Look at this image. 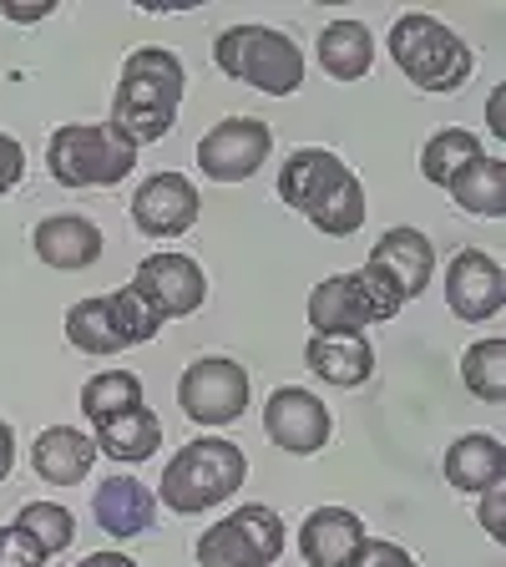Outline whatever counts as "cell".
<instances>
[{
	"instance_id": "484cf974",
	"label": "cell",
	"mask_w": 506,
	"mask_h": 567,
	"mask_svg": "<svg viewBox=\"0 0 506 567\" xmlns=\"http://www.w3.org/2000/svg\"><path fill=\"white\" fill-rule=\"evenodd\" d=\"M137 405H142V380L132 370H102V375H92L82 385V415L92 421V431L137 411Z\"/></svg>"
},
{
	"instance_id": "f546056e",
	"label": "cell",
	"mask_w": 506,
	"mask_h": 567,
	"mask_svg": "<svg viewBox=\"0 0 506 567\" xmlns=\"http://www.w3.org/2000/svg\"><path fill=\"white\" fill-rule=\"evenodd\" d=\"M350 567H415V557L405 553L401 543H385V537H365V543L354 547Z\"/></svg>"
},
{
	"instance_id": "e575fe53",
	"label": "cell",
	"mask_w": 506,
	"mask_h": 567,
	"mask_svg": "<svg viewBox=\"0 0 506 567\" xmlns=\"http://www.w3.org/2000/svg\"><path fill=\"white\" fill-rule=\"evenodd\" d=\"M16 472V436H11V425L0 421V482Z\"/></svg>"
},
{
	"instance_id": "4dcf8cb0",
	"label": "cell",
	"mask_w": 506,
	"mask_h": 567,
	"mask_svg": "<svg viewBox=\"0 0 506 567\" xmlns=\"http://www.w3.org/2000/svg\"><path fill=\"white\" fill-rule=\"evenodd\" d=\"M0 567H47V557H41V547L25 537L21 527H0Z\"/></svg>"
},
{
	"instance_id": "4316f807",
	"label": "cell",
	"mask_w": 506,
	"mask_h": 567,
	"mask_svg": "<svg viewBox=\"0 0 506 567\" xmlns=\"http://www.w3.org/2000/svg\"><path fill=\"white\" fill-rule=\"evenodd\" d=\"M476 157H482V137H476L472 127H441L436 137L421 147V173H425V183L446 188L451 177L466 163H476Z\"/></svg>"
},
{
	"instance_id": "ba28073f",
	"label": "cell",
	"mask_w": 506,
	"mask_h": 567,
	"mask_svg": "<svg viewBox=\"0 0 506 567\" xmlns=\"http://www.w3.org/2000/svg\"><path fill=\"white\" fill-rule=\"evenodd\" d=\"M157 330H163V319L147 309V299L132 284L66 309V340L82 354H122L132 344L157 340Z\"/></svg>"
},
{
	"instance_id": "7c38bea8",
	"label": "cell",
	"mask_w": 506,
	"mask_h": 567,
	"mask_svg": "<svg viewBox=\"0 0 506 567\" xmlns=\"http://www.w3.org/2000/svg\"><path fill=\"white\" fill-rule=\"evenodd\" d=\"M273 153V132L259 117H224L198 142V167L213 183H248Z\"/></svg>"
},
{
	"instance_id": "d590c367",
	"label": "cell",
	"mask_w": 506,
	"mask_h": 567,
	"mask_svg": "<svg viewBox=\"0 0 506 567\" xmlns=\"http://www.w3.org/2000/svg\"><path fill=\"white\" fill-rule=\"evenodd\" d=\"M76 567H137L132 563L127 553H112V547H106V553H92V557H82V563Z\"/></svg>"
},
{
	"instance_id": "e0dca14e",
	"label": "cell",
	"mask_w": 506,
	"mask_h": 567,
	"mask_svg": "<svg viewBox=\"0 0 506 567\" xmlns=\"http://www.w3.org/2000/svg\"><path fill=\"white\" fill-rule=\"evenodd\" d=\"M365 264L385 274V279L405 295V305H411L415 295H425V284L436 274V248H431V238H425L421 228L401 224V228H385V234H380V244L370 248Z\"/></svg>"
},
{
	"instance_id": "ac0fdd59",
	"label": "cell",
	"mask_w": 506,
	"mask_h": 567,
	"mask_svg": "<svg viewBox=\"0 0 506 567\" xmlns=\"http://www.w3.org/2000/svg\"><path fill=\"white\" fill-rule=\"evenodd\" d=\"M370 532L360 522V512L350 507H314L299 527V553L309 567H350L354 547L365 543Z\"/></svg>"
},
{
	"instance_id": "ffe728a7",
	"label": "cell",
	"mask_w": 506,
	"mask_h": 567,
	"mask_svg": "<svg viewBox=\"0 0 506 567\" xmlns=\"http://www.w3.org/2000/svg\"><path fill=\"white\" fill-rule=\"evenodd\" d=\"M96 461V441L76 425H47L31 441V466L47 486H76Z\"/></svg>"
},
{
	"instance_id": "1f68e13d",
	"label": "cell",
	"mask_w": 506,
	"mask_h": 567,
	"mask_svg": "<svg viewBox=\"0 0 506 567\" xmlns=\"http://www.w3.org/2000/svg\"><path fill=\"white\" fill-rule=\"evenodd\" d=\"M476 512H482V527L492 543H506V492L502 486H492V492L476 496Z\"/></svg>"
},
{
	"instance_id": "277c9868",
	"label": "cell",
	"mask_w": 506,
	"mask_h": 567,
	"mask_svg": "<svg viewBox=\"0 0 506 567\" xmlns=\"http://www.w3.org/2000/svg\"><path fill=\"white\" fill-rule=\"evenodd\" d=\"M47 167L61 188H117L137 167V142L117 122H66L47 142Z\"/></svg>"
},
{
	"instance_id": "2e32d148",
	"label": "cell",
	"mask_w": 506,
	"mask_h": 567,
	"mask_svg": "<svg viewBox=\"0 0 506 567\" xmlns=\"http://www.w3.org/2000/svg\"><path fill=\"white\" fill-rule=\"evenodd\" d=\"M31 248L35 259L47 264V269H61V274H82L92 269L96 259H102V228L92 224V218H82V213H51V218H41L31 234Z\"/></svg>"
},
{
	"instance_id": "6da1fadb",
	"label": "cell",
	"mask_w": 506,
	"mask_h": 567,
	"mask_svg": "<svg viewBox=\"0 0 506 567\" xmlns=\"http://www.w3.org/2000/svg\"><path fill=\"white\" fill-rule=\"evenodd\" d=\"M279 198L330 238H350L365 224V188L330 147L289 153V163L279 167Z\"/></svg>"
},
{
	"instance_id": "f1b7e54d",
	"label": "cell",
	"mask_w": 506,
	"mask_h": 567,
	"mask_svg": "<svg viewBox=\"0 0 506 567\" xmlns=\"http://www.w3.org/2000/svg\"><path fill=\"white\" fill-rule=\"evenodd\" d=\"M16 527L41 547V557H61L71 547V537H76V517L61 502H31V507H21Z\"/></svg>"
},
{
	"instance_id": "3957f363",
	"label": "cell",
	"mask_w": 506,
	"mask_h": 567,
	"mask_svg": "<svg viewBox=\"0 0 506 567\" xmlns=\"http://www.w3.org/2000/svg\"><path fill=\"white\" fill-rule=\"evenodd\" d=\"M248 476V456L224 436H203L188 441L173 461L163 466V482H157V502L173 507L177 517H198V512L218 507L244 486Z\"/></svg>"
},
{
	"instance_id": "9a60e30c",
	"label": "cell",
	"mask_w": 506,
	"mask_h": 567,
	"mask_svg": "<svg viewBox=\"0 0 506 567\" xmlns=\"http://www.w3.org/2000/svg\"><path fill=\"white\" fill-rule=\"evenodd\" d=\"M446 305L456 319L466 324H482V319H496L506 305V274L492 254L482 248H461L456 259L446 264Z\"/></svg>"
},
{
	"instance_id": "8d00e7d4",
	"label": "cell",
	"mask_w": 506,
	"mask_h": 567,
	"mask_svg": "<svg viewBox=\"0 0 506 567\" xmlns=\"http://www.w3.org/2000/svg\"><path fill=\"white\" fill-rule=\"evenodd\" d=\"M486 127H492V137H506V127H502V86H496L492 102H486Z\"/></svg>"
},
{
	"instance_id": "8992f818",
	"label": "cell",
	"mask_w": 506,
	"mask_h": 567,
	"mask_svg": "<svg viewBox=\"0 0 506 567\" xmlns=\"http://www.w3.org/2000/svg\"><path fill=\"white\" fill-rule=\"evenodd\" d=\"M390 56H395V66L421 92H461L476 71L472 47L446 21H436V16H425V11L395 16V25H390Z\"/></svg>"
},
{
	"instance_id": "52a82bcc",
	"label": "cell",
	"mask_w": 506,
	"mask_h": 567,
	"mask_svg": "<svg viewBox=\"0 0 506 567\" xmlns=\"http://www.w3.org/2000/svg\"><path fill=\"white\" fill-rule=\"evenodd\" d=\"M405 309V295L385 279L380 269H354V274H330L314 284L309 295V324L314 334H360L365 324H385Z\"/></svg>"
},
{
	"instance_id": "30bf717a",
	"label": "cell",
	"mask_w": 506,
	"mask_h": 567,
	"mask_svg": "<svg viewBox=\"0 0 506 567\" xmlns=\"http://www.w3.org/2000/svg\"><path fill=\"white\" fill-rule=\"evenodd\" d=\"M248 395H254L248 370L228 354H203L177 380V405L198 425H234L248 411Z\"/></svg>"
},
{
	"instance_id": "5bb4252c",
	"label": "cell",
	"mask_w": 506,
	"mask_h": 567,
	"mask_svg": "<svg viewBox=\"0 0 506 567\" xmlns=\"http://www.w3.org/2000/svg\"><path fill=\"white\" fill-rule=\"evenodd\" d=\"M203 213V198L183 173H153L132 193V224L147 238H183Z\"/></svg>"
},
{
	"instance_id": "cb8c5ba5",
	"label": "cell",
	"mask_w": 506,
	"mask_h": 567,
	"mask_svg": "<svg viewBox=\"0 0 506 567\" xmlns=\"http://www.w3.org/2000/svg\"><path fill=\"white\" fill-rule=\"evenodd\" d=\"M96 456L106 461H127V466H137V461H147L157 446H163V421H157V411H147V405H137V411L117 415V421L96 425Z\"/></svg>"
},
{
	"instance_id": "44dd1931",
	"label": "cell",
	"mask_w": 506,
	"mask_h": 567,
	"mask_svg": "<svg viewBox=\"0 0 506 567\" xmlns=\"http://www.w3.org/2000/svg\"><path fill=\"white\" fill-rule=\"evenodd\" d=\"M304 365L314 370L324 385L354 390L375 375V350H370L365 334H314L304 344Z\"/></svg>"
},
{
	"instance_id": "8fae6325",
	"label": "cell",
	"mask_w": 506,
	"mask_h": 567,
	"mask_svg": "<svg viewBox=\"0 0 506 567\" xmlns=\"http://www.w3.org/2000/svg\"><path fill=\"white\" fill-rule=\"evenodd\" d=\"M132 289L147 299V309H153L163 324H167V319L198 315L203 299H208V279H203L198 259H188V254H173V248L153 254V259H142Z\"/></svg>"
},
{
	"instance_id": "7402d4cb",
	"label": "cell",
	"mask_w": 506,
	"mask_h": 567,
	"mask_svg": "<svg viewBox=\"0 0 506 567\" xmlns=\"http://www.w3.org/2000/svg\"><path fill=\"white\" fill-rule=\"evenodd\" d=\"M441 472H446V482L456 486V492H492V486H502L506 476V451L496 436H486V431H472V436H456L446 451V461H441Z\"/></svg>"
},
{
	"instance_id": "7a4b0ae2",
	"label": "cell",
	"mask_w": 506,
	"mask_h": 567,
	"mask_svg": "<svg viewBox=\"0 0 506 567\" xmlns=\"http://www.w3.org/2000/svg\"><path fill=\"white\" fill-rule=\"evenodd\" d=\"M183 86L188 71L167 47H137L122 61L117 96H112V122L127 132L132 142H163L173 132V117L183 106Z\"/></svg>"
},
{
	"instance_id": "4fadbf2b",
	"label": "cell",
	"mask_w": 506,
	"mask_h": 567,
	"mask_svg": "<svg viewBox=\"0 0 506 567\" xmlns=\"http://www.w3.org/2000/svg\"><path fill=\"white\" fill-rule=\"evenodd\" d=\"M330 431H334L330 405L304 385H279L269 395V405H264V436H269L279 451L314 456V451H324Z\"/></svg>"
},
{
	"instance_id": "d4e9b609",
	"label": "cell",
	"mask_w": 506,
	"mask_h": 567,
	"mask_svg": "<svg viewBox=\"0 0 506 567\" xmlns=\"http://www.w3.org/2000/svg\"><path fill=\"white\" fill-rule=\"evenodd\" d=\"M446 193L456 198V208H466L472 218H502L506 213V163L502 157H476L446 183Z\"/></svg>"
},
{
	"instance_id": "83f0119b",
	"label": "cell",
	"mask_w": 506,
	"mask_h": 567,
	"mask_svg": "<svg viewBox=\"0 0 506 567\" xmlns=\"http://www.w3.org/2000/svg\"><path fill=\"white\" fill-rule=\"evenodd\" d=\"M461 380H466V390H472L476 401H486V405L506 401V340L502 334H486V340H476L472 350L461 354Z\"/></svg>"
},
{
	"instance_id": "603a6c76",
	"label": "cell",
	"mask_w": 506,
	"mask_h": 567,
	"mask_svg": "<svg viewBox=\"0 0 506 567\" xmlns=\"http://www.w3.org/2000/svg\"><path fill=\"white\" fill-rule=\"evenodd\" d=\"M314 56H319V66H324V76H334V82H360V76H370V66H375V35H370L365 21H330L319 31Z\"/></svg>"
},
{
	"instance_id": "836d02e7",
	"label": "cell",
	"mask_w": 506,
	"mask_h": 567,
	"mask_svg": "<svg viewBox=\"0 0 506 567\" xmlns=\"http://www.w3.org/2000/svg\"><path fill=\"white\" fill-rule=\"evenodd\" d=\"M51 6H56V0H0V16L16 25H31V21H47Z\"/></svg>"
},
{
	"instance_id": "5b68a950",
	"label": "cell",
	"mask_w": 506,
	"mask_h": 567,
	"mask_svg": "<svg viewBox=\"0 0 506 567\" xmlns=\"http://www.w3.org/2000/svg\"><path fill=\"white\" fill-rule=\"evenodd\" d=\"M213 61L224 76L234 82L254 86V92H269V96H289L304 86V51L295 47V35L273 31V25L259 21H244V25H228L218 31L213 41Z\"/></svg>"
},
{
	"instance_id": "d6a6232c",
	"label": "cell",
	"mask_w": 506,
	"mask_h": 567,
	"mask_svg": "<svg viewBox=\"0 0 506 567\" xmlns=\"http://www.w3.org/2000/svg\"><path fill=\"white\" fill-rule=\"evenodd\" d=\"M21 173H25V147L11 137V132H0V198L21 183Z\"/></svg>"
},
{
	"instance_id": "d6986e66",
	"label": "cell",
	"mask_w": 506,
	"mask_h": 567,
	"mask_svg": "<svg viewBox=\"0 0 506 567\" xmlns=\"http://www.w3.org/2000/svg\"><path fill=\"white\" fill-rule=\"evenodd\" d=\"M92 517L112 537H142L157 522V496L137 482V476H106L92 492Z\"/></svg>"
},
{
	"instance_id": "9c48e42d",
	"label": "cell",
	"mask_w": 506,
	"mask_h": 567,
	"mask_svg": "<svg viewBox=\"0 0 506 567\" xmlns=\"http://www.w3.org/2000/svg\"><path fill=\"white\" fill-rule=\"evenodd\" d=\"M193 553H198V567H269L283 553V522L273 507L248 502V507H234V517L213 522Z\"/></svg>"
}]
</instances>
